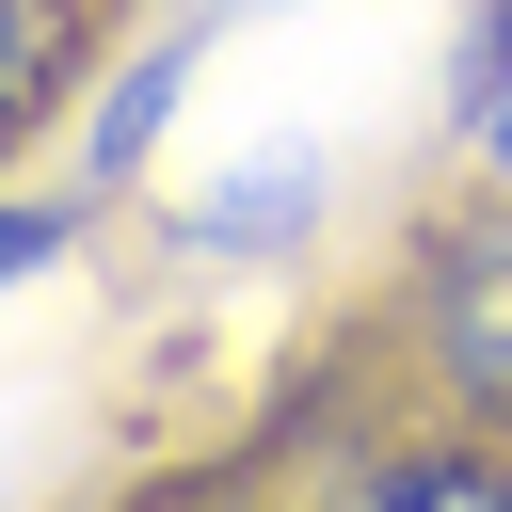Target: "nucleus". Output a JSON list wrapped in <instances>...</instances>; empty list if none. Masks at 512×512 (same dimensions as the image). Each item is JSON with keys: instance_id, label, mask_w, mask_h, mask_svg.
Masks as SVG:
<instances>
[{"instance_id": "4", "label": "nucleus", "mask_w": 512, "mask_h": 512, "mask_svg": "<svg viewBox=\"0 0 512 512\" xmlns=\"http://www.w3.org/2000/svg\"><path fill=\"white\" fill-rule=\"evenodd\" d=\"M160 96H176V48H160V64H144V80H128V96H112V112H96V160H128V144H144V128H160Z\"/></svg>"}, {"instance_id": "2", "label": "nucleus", "mask_w": 512, "mask_h": 512, "mask_svg": "<svg viewBox=\"0 0 512 512\" xmlns=\"http://www.w3.org/2000/svg\"><path fill=\"white\" fill-rule=\"evenodd\" d=\"M64 48H80V16H64V0H0V144L64 96Z\"/></svg>"}, {"instance_id": "3", "label": "nucleus", "mask_w": 512, "mask_h": 512, "mask_svg": "<svg viewBox=\"0 0 512 512\" xmlns=\"http://www.w3.org/2000/svg\"><path fill=\"white\" fill-rule=\"evenodd\" d=\"M352 512H512V480H496L480 448H416V464H384Z\"/></svg>"}, {"instance_id": "5", "label": "nucleus", "mask_w": 512, "mask_h": 512, "mask_svg": "<svg viewBox=\"0 0 512 512\" xmlns=\"http://www.w3.org/2000/svg\"><path fill=\"white\" fill-rule=\"evenodd\" d=\"M48 240H64V208H0V272H32Z\"/></svg>"}, {"instance_id": "1", "label": "nucleus", "mask_w": 512, "mask_h": 512, "mask_svg": "<svg viewBox=\"0 0 512 512\" xmlns=\"http://www.w3.org/2000/svg\"><path fill=\"white\" fill-rule=\"evenodd\" d=\"M432 368H448L480 416H512V208L432 256Z\"/></svg>"}]
</instances>
